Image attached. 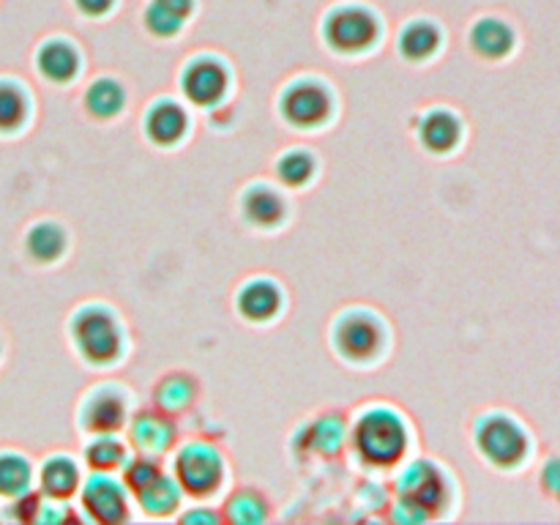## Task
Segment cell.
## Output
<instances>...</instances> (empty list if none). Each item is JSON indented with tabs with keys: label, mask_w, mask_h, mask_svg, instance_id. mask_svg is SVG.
<instances>
[{
	"label": "cell",
	"mask_w": 560,
	"mask_h": 525,
	"mask_svg": "<svg viewBox=\"0 0 560 525\" xmlns=\"http://www.w3.org/2000/svg\"><path fill=\"white\" fill-rule=\"evenodd\" d=\"M408 446V432L402 421L388 410H372L355 427V448L375 465L397 463Z\"/></svg>",
	"instance_id": "cell-1"
},
{
	"label": "cell",
	"mask_w": 560,
	"mask_h": 525,
	"mask_svg": "<svg viewBox=\"0 0 560 525\" xmlns=\"http://www.w3.org/2000/svg\"><path fill=\"white\" fill-rule=\"evenodd\" d=\"M71 334H74V342L80 348V353L91 364H109V361L118 359L120 331L113 317L104 310H98V306L82 310L74 317V323H71Z\"/></svg>",
	"instance_id": "cell-2"
},
{
	"label": "cell",
	"mask_w": 560,
	"mask_h": 525,
	"mask_svg": "<svg viewBox=\"0 0 560 525\" xmlns=\"http://www.w3.org/2000/svg\"><path fill=\"white\" fill-rule=\"evenodd\" d=\"M476 441L479 448L492 459L495 465H514L525 457V432L514 424L506 416H490L476 430Z\"/></svg>",
	"instance_id": "cell-3"
},
{
	"label": "cell",
	"mask_w": 560,
	"mask_h": 525,
	"mask_svg": "<svg viewBox=\"0 0 560 525\" xmlns=\"http://www.w3.org/2000/svg\"><path fill=\"white\" fill-rule=\"evenodd\" d=\"M326 38L334 49L355 52L375 42L377 22L370 11L359 9V5H345L326 20Z\"/></svg>",
	"instance_id": "cell-4"
},
{
	"label": "cell",
	"mask_w": 560,
	"mask_h": 525,
	"mask_svg": "<svg viewBox=\"0 0 560 525\" xmlns=\"http://www.w3.org/2000/svg\"><path fill=\"white\" fill-rule=\"evenodd\" d=\"M175 476L180 487L189 490L191 495H208L219 487L222 479V465L219 457L206 446H189L175 459Z\"/></svg>",
	"instance_id": "cell-5"
},
{
	"label": "cell",
	"mask_w": 560,
	"mask_h": 525,
	"mask_svg": "<svg viewBox=\"0 0 560 525\" xmlns=\"http://www.w3.org/2000/svg\"><path fill=\"white\" fill-rule=\"evenodd\" d=\"M399 495L402 501L419 506L424 514L438 512L446 501V481L438 474L435 465L413 463L399 476Z\"/></svg>",
	"instance_id": "cell-6"
},
{
	"label": "cell",
	"mask_w": 560,
	"mask_h": 525,
	"mask_svg": "<svg viewBox=\"0 0 560 525\" xmlns=\"http://www.w3.org/2000/svg\"><path fill=\"white\" fill-rule=\"evenodd\" d=\"M328 102L326 91L315 82H299V85L288 88L282 96V115L288 124L299 126V129H312V126L323 124L328 118Z\"/></svg>",
	"instance_id": "cell-7"
},
{
	"label": "cell",
	"mask_w": 560,
	"mask_h": 525,
	"mask_svg": "<svg viewBox=\"0 0 560 525\" xmlns=\"http://www.w3.org/2000/svg\"><path fill=\"white\" fill-rule=\"evenodd\" d=\"M381 326L366 315H348L337 326V345L348 359H370L381 348Z\"/></svg>",
	"instance_id": "cell-8"
},
{
	"label": "cell",
	"mask_w": 560,
	"mask_h": 525,
	"mask_svg": "<svg viewBox=\"0 0 560 525\" xmlns=\"http://www.w3.org/2000/svg\"><path fill=\"white\" fill-rule=\"evenodd\" d=\"M224 88H228V74L217 60H195L189 69L184 71V93L200 107L217 104L222 98Z\"/></svg>",
	"instance_id": "cell-9"
},
{
	"label": "cell",
	"mask_w": 560,
	"mask_h": 525,
	"mask_svg": "<svg viewBox=\"0 0 560 525\" xmlns=\"http://www.w3.org/2000/svg\"><path fill=\"white\" fill-rule=\"evenodd\" d=\"M82 501H85L88 512L93 514L102 523H120L126 517V498L115 481L102 479V476H93L85 485L82 492Z\"/></svg>",
	"instance_id": "cell-10"
},
{
	"label": "cell",
	"mask_w": 560,
	"mask_h": 525,
	"mask_svg": "<svg viewBox=\"0 0 560 525\" xmlns=\"http://www.w3.org/2000/svg\"><path fill=\"white\" fill-rule=\"evenodd\" d=\"M124 399L113 392H96L82 408V424L91 432H113L124 424Z\"/></svg>",
	"instance_id": "cell-11"
},
{
	"label": "cell",
	"mask_w": 560,
	"mask_h": 525,
	"mask_svg": "<svg viewBox=\"0 0 560 525\" xmlns=\"http://www.w3.org/2000/svg\"><path fill=\"white\" fill-rule=\"evenodd\" d=\"M145 131L156 145H173V142H178L186 131L184 109L173 102H159L156 107L148 113Z\"/></svg>",
	"instance_id": "cell-12"
},
{
	"label": "cell",
	"mask_w": 560,
	"mask_h": 525,
	"mask_svg": "<svg viewBox=\"0 0 560 525\" xmlns=\"http://www.w3.org/2000/svg\"><path fill=\"white\" fill-rule=\"evenodd\" d=\"M279 304H282V299H279V290L271 282H249L238 293L241 315L255 323L271 320L279 312Z\"/></svg>",
	"instance_id": "cell-13"
},
{
	"label": "cell",
	"mask_w": 560,
	"mask_h": 525,
	"mask_svg": "<svg viewBox=\"0 0 560 525\" xmlns=\"http://www.w3.org/2000/svg\"><path fill=\"white\" fill-rule=\"evenodd\" d=\"M80 69V58L66 42H47L38 49V71L49 82H69Z\"/></svg>",
	"instance_id": "cell-14"
},
{
	"label": "cell",
	"mask_w": 560,
	"mask_h": 525,
	"mask_svg": "<svg viewBox=\"0 0 560 525\" xmlns=\"http://www.w3.org/2000/svg\"><path fill=\"white\" fill-rule=\"evenodd\" d=\"M419 137L421 142H424V148H430V151L435 153L452 151L459 140L457 118L448 113H441V109H438V113H430L424 120H421Z\"/></svg>",
	"instance_id": "cell-15"
},
{
	"label": "cell",
	"mask_w": 560,
	"mask_h": 525,
	"mask_svg": "<svg viewBox=\"0 0 560 525\" xmlns=\"http://www.w3.org/2000/svg\"><path fill=\"white\" fill-rule=\"evenodd\" d=\"M470 44H474V49L479 55H485V58H503V55L512 49L514 44V36L512 31H509L503 22L498 20H481L479 25L470 31Z\"/></svg>",
	"instance_id": "cell-16"
},
{
	"label": "cell",
	"mask_w": 560,
	"mask_h": 525,
	"mask_svg": "<svg viewBox=\"0 0 560 525\" xmlns=\"http://www.w3.org/2000/svg\"><path fill=\"white\" fill-rule=\"evenodd\" d=\"M80 485V474H77L74 463L66 457H52L42 468V487L47 495L52 498H69Z\"/></svg>",
	"instance_id": "cell-17"
},
{
	"label": "cell",
	"mask_w": 560,
	"mask_h": 525,
	"mask_svg": "<svg viewBox=\"0 0 560 525\" xmlns=\"http://www.w3.org/2000/svg\"><path fill=\"white\" fill-rule=\"evenodd\" d=\"M438 44H441V33H438V27H432L430 22H413V25L405 27L402 36H399V49H402L405 58L410 60L430 58L438 49Z\"/></svg>",
	"instance_id": "cell-18"
},
{
	"label": "cell",
	"mask_w": 560,
	"mask_h": 525,
	"mask_svg": "<svg viewBox=\"0 0 560 525\" xmlns=\"http://www.w3.org/2000/svg\"><path fill=\"white\" fill-rule=\"evenodd\" d=\"M124 104V88L115 80H96L85 93V107L96 118H113Z\"/></svg>",
	"instance_id": "cell-19"
},
{
	"label": "cell",
	"mask_w": 560,
	"mask_h": 525,
	"mask_svg": "<svg viewBox=\"0 0 560 525\" xmlns=\"http://www.w3.org/2000/svg\"><path fill=\"white\" fill-rule=\"evenodd\" d=\"M244 213L255 224H277L282 219L284 206L271 189H249L244 197Z\"/></svg>",
	"instance_id": "cell-20"
},
{
	"label": "cell",
	"mask_w": 560,
	"mask_h": 525,
	"mask_svg": "<svg viewBox=\"0 0 560 525\" xmlns=\"http://www.w3.org/2000/svg\"><path fill=\"white\" fill-rule=\"evenodd\" d=\"M131 435H135V443L142 448H164L170 441H173V427L167 424V421L162 419V416L156 413H142L140 419L135 421V430H131Z\"/></svg>",
	"instance_id": "cell-21"
},
{
	"label": "cell",
	"mask_w": 560,
	"mask_h": 525,
	"mask_svg": "<svg viewBox=\"0 0 560 525\" xmlns=\"http://www.w3.org/2000/svg\"><path fill=\"white\" fill-rule=\"evenodd\" d=\"M27 252L36 260L49 262L63 252V233H60L55 224H36V228L27 233Z\"/></svg>",
	"instance_id": "cell-22"
},
{
	"label": "cell",
	"mask_w": 560,
	"mask_h": 525,
	"mask_svg": "<svg viewBox=\"0 0 560 525\" xmlns=\"http://www.w3.org/2000/svg\"><path fill=\"white\" fill-rule=\"evenodd\" d=\"M137 495H140V503L145 512L164 514V512H170V509H175V503H178V487L159 474L156 479H153L148 487H142Z\"/></svg>",
	"instance_id": "cell-23"
},
{
	"label": "cell",
	"mask_w": 560,
	"mask_h": 525,
	"mask_svg": "<svg viewBox=\"0 0 560 525\" xmlns=\"http://www.w3.org/2000/svg\"><path fill=\"white\" fill-rule=\"evenodd\" d=\"M31 481V468L22 457L3 454L0 457V495H22Z\"/></svg>",
	"instance_id": "cell-24"
},
{
	"label": "cell",
	"mask_w": 560,
	"mask_h": 525,
	"mask_svg": "<svg viewBox=\"0 0 560 525\" xmlns=\"http://www.w3.org/2000/svg\"><path fill=\"white\" fill-rule=\"evenodd\" d=\"M277 170H279V178H282L284 184H288V186H301V184H306V180H310V175H312V170H315V164H312L310 153L290 151V153H284L282 159H279Z\"/></svg>",
	"instance_id": "cell-25"
},
{
	"label": "cell",
	"mask_w": 560,
	"mask_h": 525,
	"mask_svg": "<svg viewBox=\"0 0 560 525\" xmlns=\"http://www.w3.org/2000/svg\"><path fill=\"white\" fill-rule=\"evenodd\" d=\"M25 120V96L14 85H0V131H11Z\"/></svg>",
	"instance_id": "cell-26"
},
{
	"label": "cell",
	"mask_w": 560,
	"mask_h": 525,
	"mask_svg": "<svg viewBox=\"0 0 560 525\" xmlns=\"http://www.w3.org/2000/svg\"><path fill=\"white\" fill-rule=\"evenodd\" d=\"M88 463L96 470H113L124 463V446L113 438H96L88 446Z\"/></svg>",
	"instance_id": "cell-27"
},
{
	"label": "cell",
	"mask_w": 560,
	"mask_h": 525,
	"mask_svg": "<svg viewBox=\"0 0 560 525\" xmlns=\"http://www.w3.org/2000/svg\"><path fill=\"white\" fill-rule=\"evenodd\" d=\"M228 509L230 517H233L235 523H257V520H262V514H266L262 501L257 495H252V492H241V495L230 498Z\"/></svg>",
	"instance_id": "cell-28"
},
{
	"label": "cell",
	"mask_w": 560,
	"mask_h": 525,
	"mask_svg": "<svg viewBox=\"0 0 560 525\" xmlns=\"http://www.w3.org/2000/svg\"><path fill=\"white\" fill-rule=\"evenodd\" d=\"M180 22H184L180 16H175V14H170V11L159 9L156 3L148 5L145 25H148V31L156 33V36H175V33L180 31Z\"/></svg>",
	"instance_id": "cell-29"
},
{
	"label": "cell",
	"mask_w": 560,
	"mask_h": 525,
	"mask_svg": "<svg viewBox=\"0 0 560 525\" xmlns=\"http://www.w3.org/2000/svg\"><path fill=\"white\" fill-rule=\"evenodd\" d=\"M156 476H159V468L151 463V459H135V463L129 465V470H126V485H129L135 492H140L142 487L151 485Z\"/></svg>",
	"instance_id": "cell-30"
},
{
	"label": "cell",
	"mask_w": 560,
	"mask_h": 525,
	"mask_svg": "<svg viewBox=\"0 0 560 525\" xmlns=\"http://www.w3.org/2000/svg\"><path fill=\"white\" fill-rule=\"evenodd\" d=\"M38 512V498L36 495H22L14 506V517L20 520H33V514Z\"/></svg>",
	"instance_id": "cell-31"
},
{
	"label": "cell",
	"mask_w": 560,
	"mask_h": 525,
	"mask_svg": "<svg viewBox=\"0 0 560 525\" xmlns=\"http://www.w3.org/2000/svg\"><path fill=\"white\" fill-rule=\"evenodd\" d=\"M541 481H545V490L556 495L560 487V459H552V463L547 465L545 474H541Z\"/></svg>",
	"instance_id": "cell-32"
},
{
	"label": "cell",
	"mask_w": 560,
	"mask_h": 525,
	"mask_svg": "<svg viewBox=\"0 0 560 525\" xmlns=\"http://www.w3.org/2000/svg\"><path fill=\"white\" fill-rule=\"evenodd\" d=\"M153 3H156L159 9L170 11V14L180 16V20H186V14L191 11V0H153Z\"/></svg>",
	"instance_id": "cell-33"
},
{
	"label": "cell",
	"mask_w": 560,
	"mask_h": 525,
	"mask_svg": "<svg viewBox=\"0 0 560 525\" xmlns=\"http://www.w3.org/2000/svg\"><path fill=\"white\" fill-rule=\"evenodd\" d=\"M113 0H77V9L85 11V14L98 16V14H107Z\"/></svg>",
	"instance_id": "cell-34"
},
{
	"label": "cell",
	"mask_w": 560,
	"mask_h": 525,
	"mask_svg": "<svg viewBox=\"0 0 560 525\" xmlns=\"http://www.w3.org/2000/svg\"><path fill=\"white\" fill-rule=\"evenodd\" d=\"M197 520H206V523H213V514H186V523H197Z\"/></svg>",
	"instance_id": "cell-35"
},
{
	"label": "cell",
	"mask_w": 560,
	"mask_h": 525,
	"mask_svg": "<svg viewBox=\"0 0 560 525\" xmlns=\"http://www.w3.org/2000/svg\"><path fill=\"white\" fill-rule=\"evenodd\" d=\"M556 495H558V498H560V487H558V492H556Z\"/></svg>",
	"instance_id": "cell-36"
}]
</instances>
